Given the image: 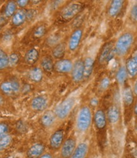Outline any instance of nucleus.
<instances>
[{
    "label": "nucleus",
    "instance_id": "10",
    "mask_svg": "<svg viewBox=\"0 0 137 158\" xmlns=\"http://www.w3.org/2000/svg\"><path fill=\"white\" fill-rule=\"evenodd\" d=\"M65 137V132L63 129L55 131L49 139L50 146L54 149H58L62 146Z\"/></svg>",
    "mask_w": 137,
    "mask_h": 158
},
{
    "label": "nucleus",
    "instance_id": "16",
    "mask_svg": "<svg viewBox=\"0 0 137 158\" xmlns=\"http://www.w3.org/2000/svg\"><path fill=\"white\" fill-rule=\"evenodd\" d=\"M94 66V60L90 57L83 60V79L88 80L92 75Z\"/></svg>",
    "mask_w": 137,
    "mask_h": 158
},
{
    "label": "nucleus",
    "instance_id": "40",
    "mask_svg": "<svg viewBox=\"0 0 137 158\" xmlns=\"http://www.w3.org/2000/svg\"><path fill=\"white\" fill-rule=\"evenodd\" d=\"M133 110H134V114L136 115V114H137V105H136V103H135Z\"/></svg>",
    "mask_w": 137,
    "mask_h": 158
},
{
    "label": "nucleus",
    "instance_id": "23",
    "mask_svg": "<svg viewBox=\"0 0 137 158\" xmlns=\"http://www.w3.org/2000/svg\"><path fill=\"white\" fill-rule=\"evenodd\" d=\"M66 45L65 43H59L57 44L53 49V56L56 59H62L65 54Z\"/></svg>",
    "mask_w": 137,
    "mask_h": 158
},
{
    "label": "nucleus",
    "instance_id": "9",
    "mask_svg": "<svg viewBox=\"0 0 137 158\" xmlns=\"http://www.w3.org/2000/svg\"><path fill=\"white\" fill-rule=\"evenodd\" d=\"M77 147V143L73 138H69L62 144L61 154L63 158H70Z\"/></svg>",
    "mask_w": 137,
    "mask_h": 158
},
{
    "label": "nucleus",
    "instance_id": "22",
    "mask_svg": "<svg viewBox=\"0 0 137 158\" xmlns=\"http://www.w3.org/2000/svg\"><path fill=\"white\" fill-rule=\"evenodd\" d=\"M39 57V52L36 49H30L28 50L25 56V62L28 64H34L38 60Z\"/></svg>",
    "mask_w": 137,
    "mask_h": 158
},
{
    "label": "nucleus",
    "instance_id": "26",
    "mask_svg": "<svg viewBox=\"0 0 137 158\" xmlns=\"http://www.w3.org/2000/svg\"><path fill=\"white\" fill-rule=\"evenodd\" d=\"M134 101V94L130 86H126L123 91V102L125 105L129 106Z\"/></svg>",
    "mask_w": 137,
    "mask_h": 158
},
{
    "label": "nucleus",
    "instance_id": "15",
    "mask_svg": "<svg viewBox=\"0 0 137 158\" xmlns=\"http://www.w3.org/2000/svg\"><path fill=\"white\" fill-rule=\"evenodd\" d=\"M125 68L127 74L130 77H135L137 74V58L136 55L128 58L126 61Z\"/></svg>",
    "mask_w": 137,
    "mask_h": 158
},
{
    "label": "nucleus",
    "instance_id": "1",
    "mask_svg": "<svg viewBox=\"0 0 137 158\" xmlns=\"http://www.w3.org/2000/svg\"><path fill=\"white\" fill-rule=\"evenodd\" d=\"M135 37L131 32H125L118 38L114 45V52L119 57L128 54L134 44Z\"/></svg>",
    "mask_w": 137,
    "mask_h": 158
},
{
    "label": "nucleus",
    "instance_id": "13",
    "mask_svg": "<svg viewBox=\"0 0 137 158\" xmlns=\"http://www.w3.org/2000/svg\"><path fill=\"white\" fill-rule=\"evenodd\" d=\"M44 150L45 147L42 143L34 144L28 149L27 156L28 158H39L43 154Z\"/></svg>",
    "mask_w": 137,
    "mask_h": 158
},
{
    "label": "nucleus",
    "instance_id": "19",
    "mask_svg": "<svg viewBox=\"0 0 137 158\" xmlns=\"http://www.w3.org/2000/svg\"><path fill=\"white\" fill-rule=\"evenodd\" d=\"M106 117H107L110 123H117L120 118V112L118 107L115 105H111L108 110V113Z\"/></svg>",
    "mask_w": 137,
    "mask_h": 158
},
{
    "label": "nucleus",
    "instance_id": "11",
    "mask_svg": "<svg viewBox=\"0 0 137 158\" xmlns=\"http://www.w3.org/2000/svg\"><path fill=\"white\" fill-rule=\"evenodd\" d=\"M73 62L67 59H62L58 60L54 64L55 71L59 73H68L71 71Z\"/></svg>",
    "mask_w": 137,
    "mask_h": 158
},
{
    "label": "nucleus",
    "instance_id": "21",
    "mask_svg": "<svg viewBox=\"0 0 137 158\" xmlns=\"http://www.w3.org/2000/svg\"><path fill=\"white\" fill-rule=\"evenodd\" d=\"M56 115L52 111L45 112L41 118V123L44 127H49L55 122Z\"/></svg>",
    "mask_w": 137,
    "mask_h": 158
},
{
    "label": "nucleus",
    "instance_id": "31",
    "mask_svg": "<svg viewBox=\"0 0 137 158\" xmlns=\"http://www.w3.org/2000/svg\"><path fill=\"white\" fill-rule=\"evenodd\" d=\"M11 140V137L8 135L0 140V151H2L8 148L10 145Z\"/></svg>",
    "mask_w": 137,
    "mask_h": 158
},
{
    "label": "nucleus",
    "instance_id": "8",
    "mask_svg": "<svg viewBox=\"0 0 137 158\" xmlns=\"http://www.w3.org/2000/svg\"><path fill=\"white\" fill-rule=\"evenodd\" d=\"M83 35V30L77 28L73 31L68 40V48L70 51L74 52L77 49Z\"/></svg>",
    "mask_w": 137,
    "mask_h": 158
},
{
    "label": "nucleus",
    "instance_id": "5",
    "mask_svg": "<svg viewBox=\"0 0 137 158\" xmlns=\"http://www.w3.org/2000/svg\"><path fill=\"white\" fill-rule=\"evenodd\" d=\"M115 54L114 45L113 42H108L102 48L99 55V62L100 64H104L109 62Z\"/></svg>",
    "mask_w": 137,
    "mask_h": 158
},
{
    "label": "nucleus",
    "instance_id": "33",
    "mask_svg": "<svg viewBox=\"0 0 137 158\" xmlns=\"http://www.w3.org/2000/svg\"><path fill=\"white\" fill-rule=\"evenodd\" d=\"M111 84V81L108 77H104L102 79V80L100 82L99 88L101 91H105L107 89Z\"/></svg>",
    "mask_w": 137,
    "mask_h": 158
},
{
    "label": "nucleus",
    "instance_id": "37",
    "mask_svg": "<svg viewBox=\"0 0 137 158\" xmlns=\"http://www.w3.org/2000/svg\"><path fill=\"white\" fill-rule=\"evenodd\" d=\"M39 158H53L52 156L50 154H42L41 156H40Z\"/></svg>",
    "mask_w": 137,
    "mask_h": 158
},
{
    "label": "nucleus",
    "instance_id": "27",
    "mask_svg": "<svg viewBox=\"0 0 137 158\" xmlns=\"http://www.w3.org/2000/svg\"><path fill=\"white\" fill-rule=\"evenodd\" d=\"M127 76L128 74L125 67L124 66H121L116 73V80L121 85L124 84L126 80Z\"/></svg>",
    "mask_w": 137,
    "mask_h": 158
},
{
    "label": "nucleus",
    "instance_id": "41",
    "mask_svg": "<svg viewBox=\"0 0 137 158\" xmlns=\"http://www.w3.org/2000/svg\"><path fill=\"white\" fill-rule=\"evenodd\" d=\"M4 103V100L3 98V97L0 95V105H2Z\"/></svg>",
    "mask_w": 137,
    "mask_h": 158
},
{
    "label": "nucleus",
    "instance_id": "2",
    "mask_svg": "<svg viewBox=\"0 0 137 158\" xmlns=\"http://www.w3.org/2000/svg\"><path fill=\"white\" fill-rule=\"evenodd\" d=\"M92 123V112L89 107L84 106L82 107L77 117V127L81 132H86L90 127Z\"/></svg>",
    "mask_w": 137,
    "mask_h": 158
},
{
    "label": "nucleus",
    "instance_id": "42",
    "mask_svg": "<svg viewBox=\"0 0 137 158\" xmlns=\"http://www.w3.org/2000/svg\"><path fill=\"white\" fill-rule=\"evenodd\" d=\"M0 29H1V26H0Z\"/></svg>",
    "mask_w": 137,
    "mask_h": 158
},
{
    "label": "nucleus",
    "instance_id": "32",
    "mask_svg": "<svg viewBox=\"0 0 137 158\" xmlns=\"http://www.w3.org/2000/svg\"><path fill=\"white\" fill-rule=\"evenodd\" d=\"M19 62V57L17 54L13 53L8 56V66L11 67H14L18 64Z\"/></svg>",
    "mask_w": 137,
    "mask_h": 158
},
{
    "label": "nucleus",
    "instance_id": "34",
    "mask_svg": "<svg viewBox=\"0 0 137 158\" xmlns=\"http://www.w3.org/2000/svg\"><path fill=\"white\" fill-rule=\"evenodd\" d=\"M9 131L8 125L5 123H0V140L8 135Z\"/></svg>",
    "mask_w": 137,
    "mask_h": 158
},
{
    "label": "nucleus",
    "instance_id": "39",
    "mask_svg": "<svg viewBox=\"0 0 137 158\" xmlns=\"http://www.w3.org/2000/svg\"><path fill=\"white\" fill-rule=\"evenodd\" d=\"M91 103H92L93 105H96L97 104V100L96 98L92 99V100L91 101Z\"/></svg>",
    "mask_w": 137,
    "mask_h": 158
},
{
    "label": "nucleus",
    "instance_id": "18",
    "mask_svg": "<svg viewBox=\"0 0 137 158\" xmlns=\"http://www.w3.org/2000/svg\"><path fill=\"white\" fill-rule=\"evenodd\" d=\"M124 1L122 0H114L110 4L108 10V14L110 17H115L122 10Z\"/></svg>",
    "mask_w": 137,
    "mask_h": 158
},
{
    "label": "nucleus",
    "instance_id": "12",
    "mask_svg": "<svg viewBox=\"0 0 137 158\" xmlns=\"http://www.w3.org/2000/svg\"><path fill=\"white\" fill-rule=\"evenodd\" d=\"M94 123L99 130H103L107 125V117L104 110H97L94 115Z\"/></svg>",
    "mask_w": 137,
    "mask_h": 158
},
{
    "label": "nucleus",
    "instance_id": "36",
    "mask_svg": "<svg viewBox=\"0 0 137 158\" xmlns=\"http://www.w3.org/2000/svg\"><path fill=\"white\" fill-rule=\"evenodd\" d=\"M28 2H29L27 0H19V1H17L16 4H17V5L21 8H24L28 4Z\"/></svg>",
    "mask_w": 137,
    "mask_h": 158
},
{
    "label": "nucleus",
    "instance_id": "4",
    "mask_svg": "<svg viewBox=\"0 0 137 158\" xmlns=\"http://www.w3.org/2000/svg\"><path fill=\"white\" fill-rule=\"evenodd\" d=\"M83 9V5L80 3H72L65 8L61 12L60 19L67 22L77 16Z\"/></svg>",
    "mask_w": 137,
    "mask_h": 158
},
{
    "label": "nucleus",
    "instance_id": "14",
    "mask_svg": "<svg viewBox=\"0 0 137 158\" xmlns=\"http://www.w3.org/2000/svg\"><path fill=\"white\" fill-rule=\"evenodd\" d=\"M48 100L43 96L35 97L31 103V106L33 110L37 112H42L48 106Z\"/></svg>",
    "mask_w": 137,
    "mask_h": 158
},
{
    "label": "nucleus",
    "instance_id": "7",
    "mask_svg": "<svg viewBox=\"0 0 137 158\" xmlns=\"http://www.w3.org/2000/svg\"><path fill=\"white\" fill-rule=\"evenodd\" d=\"M0 89L6 95H13L19 92L20 86L18 81H7L2 83L0 85Z\"/></svg>",
    "mask_w": 137,
    "mask_h": 158
},
{
    "label": "nucleus",
    "instance_id": "6",
    "mask_svg": "<svg viewBox=\"0 0 137 158\" xmlns=\"http://www.w3.org/2000/svg\"><path fill=\"white\" fill-rule=\"evenodd\" d=\"M72 80L75 83H79L83 80V60L79 59L73 64L71 69Z\"/></svg>",
    "mask_w": 137,
    "mask_h": 158
},
{
    "label": "nucleus",
    "instance_id": "25",
    "mask_svg": "<svg viewBox=\"0 0 137 158\" xmlns=\"http://www.w3.org/2000/svg\"><path fill=\"white\" fill-rule=\"evenodd\" d=\"M41 64L42 69L47 73H51L54 68V64L52 58L48 56L45 57L42 59Z\"/></svg>",
    "mask_w": 137,
    "mask_h": 158
},
{
    "label": "nucleus",
    "instance_id": "20",
    "mask_svg": "<svg viewBox=\"0 0 137 158\" xmlns=\"http://www.w3.org/2000/svg\"><path fill=\"white\" fill-rule=\"evenodd\" d=\"M27 19V11L24 10H19L15 13L12 17V23L15 26L22 25Z\"/></svg>",
    "mask_w": 137,
    "mask_h": 158
},
{
    "label": "nucleus",
    "instance_id": "29",
    "mask_svg": "<svg viewBox=\"0 0 137 158\" xmlns=\"http://www.w3.org/2000/svg\"><path fill=\"white\" fill-rule=\"evenodd\" d=\"M8 66V56L6 53L0 48V70L5 69Z\"/></svg>",
    "mask_w": 137,
    "mask_h": 158
},
{
    "label": "nucleus",
    "instance_id": "30",
    "mask_svg": "<svg viewBox=\"0 0 137 158\" xmlns=\"http://www.w3.org/2000/svg\"><path fill=\"white\" fill-rule=\"evenodd\" d=\"M47 28L44 25H40L37 27L34 31V36L37 38L39 39L42 37L45 33H46Z\"/></svg>",
    "mask_w": 137,
    "mask_h": 158
},
{
    "label": "nucleus",
    "instance_id": "28",
    "mask_svg": "<svg viewBox=\"0 0 137 158\" xmlns=\"http://www.w3.org/2000/svg\"><path fill=\"white\" fill-rule=\"evenodd\" d=\"M17 4L15 2H9L5 9V15L6 17L9 18L12 17L16 11Z\"/></svg>",
    "mask_w": 137,
    "mask_h": 158
},
{
    "label": "nucleus",
    "instance_id": "3",
    "mask_svg": "<svg viewBox=\"0 0 137 158\" xmlns=\"http://www.w3.org/2000/svg\"><path fill=\"white\" fill-rule=\"evenodd\" d=\"M75 104L73 98H68L61 103L55 109L54 114L59 119H65L70 114Z\"/></svg>",
    "mask_w": 137,
    "mask_h": 158
},
{
    "label": "nucleus",
    "instance_id": "38",
    "mask_svg": "<svg viewBox=\"0 0 137 158\" xmlns=\"http://www.w3.org/2000/svg\"><path fill=\"white\" fill-rule=\"evenodd\" d=\"M132 91L134 94L136 95V94H137V83H135V85H133V88L132 89Z\"/></svg>",
    "mask_w": 137,
    "mask_h": 158
},
{
    "label": "nucleus",
    "instance_id": "24",
    "mask_svg": "<svg viewBox=\"0 0 137 158\" xmlns=\"http://www.w3.org/2000/svg\"><path fill=\"white\" fill-rule=\"evenodd\" d=\"M29 78L32 81L36 83H39L41 81L43 77V73L42 71L39 68H34L30 71L28 74Z\"/></svg>",
    "mask_w": 137,
    "mask_h": 158
},
{
    "label": "nucleus",
    "instance_id": "35",
    "mask_svg": "<svg viewBox=\"0 0 137 158\" xmlns=\"http://www.w3.org/2000/svg\"><path fill=\"white\" fill-rule=\"evenodd\" d=\"M130 19L133 22H136L137 20V7L136 5L133 6L130 11Z\"/></svg>",
    "mask_w": 137,
    "mask_h": 158
},
{
    "label": "nucleus",
    "instance_id": "17",
    "mask_svg": "<svg viewBox=\"0 0 137 158\" xmlns=\"http://www.w3.org/2000/svg\"><path fill=\"white\" fill-rule=\"evenodd\" d=\"M88 151V146L85 143H80L76 147L70 158H85Z\"/></svg>",
    "mask_w": 137,
    "mask_h": 158
}]
</instances>
